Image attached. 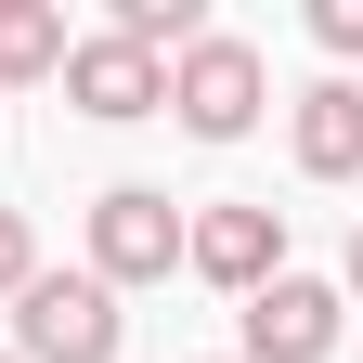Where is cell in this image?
<instances>
[{"label": "cell", "mask_w": 363, "mask_h": 363, "mask_svg": "<svg viewBox=\"0 0 363 363\" xmlns=\"http://www.w3.org/2000/svg\"><path fill=\"white\" fill-rule=\"evenodd\" d=\"M117 298L91 272H26L13 286V363H117Z\"/></svg>", "instance_id": "1"}, {"label": "cell", "mask_w": 363, "mask_h": 363, "mask_svg": "<svg viewBox=\"0 0 363 363\" xmlns=\"http://www.w3.org/2000/svg\"><path fill=\"white\" fill-rule=\"evenodd\" d=\"M234 325H247V350H234V363H325V350H337V325H350V298L325 286V272H272Z\"/></svg>", "instance_id": "4"}, {"label": "cell", "mask_w": 363, "mask_h": 363, "mask_svg": "<svg viewBox=\"0 0 363 363\" xmlns=\"http://www.w3.org/2000/svg\"><path fill=\"white\" fill-rule=\"evenodd\" d=\"M65 78V0H0V91Z\"/></svg>", "instance_id": "8"}, {"label": "cell", "mask_w": 363, "mask_h": 363, "mask_svg": "<svg viewBox=\"0 0 363 363\" xmlns=\"http://www.w3.org/2000/svg\"><path fill=\"white\" fill-rule=\"evenodd\" d=\"M182 272H208L220 298H259L272 272H286V208H208V220H182Z\"/></svg>", "instance_id": "5"}, {"label": "cell", "mask_w": 363, "mask_h": 363, "mask_svg": "<svg viewBox=\"0 0 363 363\" xmlns=\"http://www.w3.org/2000/svg\"><path fill=\"white\" fill-rule=\"evenodd\" d=\"M26 272H39V234H26V208H0V298H13Z\"/></svg>", "instance_id": "10"}, {"label": "cell", "mask_w": 363, "mask_h": 363, "mask_svg": "<svg viewBox=\"0 0 363 363\" xmlns=\"http://www.w3.org/2000/svg\"><path fill=\"white\" fill-rule=\"evenodd\" d=\"M259 91H272V78H259V52L208 26L195 52L169 65V117L195 130V143H247V130H259Z\"/></svg>", "instance_id": "3"}, {"label": "cell", "mask_w": 363, "mask_h": 363, "mask_svg": "<svg viewBox=\"0 0 363 363\" xmlns=\"http://www.w3.org/2000/svg\"><path fill=\"white\" fill-rule=\"evenodd\" d=\"M65 104H78V117H104V130H130V117H156V104H169V65H156V52H130L117 26H91V39H65Z\"/></svg>", "instance_id": "6"}, {"label": "cell", "mask_w": 363, "mask_h": 363, "mask_svg": "<svg viewBox=\"0 0 363 363\" xmlns=\"http://www.w3.org/2000/svg\"><path fill=\"white\" fill-rule=\"evenodd\" d=\"M286 143H298L311 182H350V169H363V78H311L298 117H286Z\"/></svg>", "instance_id": "7"}, {"label": "cell", "mask_w": 363, "mask_h": 363, "mask_svg": "<svg viewBox=\"0 0 363 363\" xmlns=\"http://www.w3.org/2000/svg\"><path fill=\"white\" fill-rule=\"evenodd\" d=\"M350 298H363V220H350Z\"/></svg>", "instance_id": "11"}, {"label": "cell", "mask_w": 363, "mask_h": 363, "mask_svg": "<svg viewBox=\"0 0 363 363\" xmlns=\"http://www.w3.org/2000/svg\"><path fill=\"white\" fill-rule=\"evenodd\" d=\"M311 39H325L337 65H363V0H311Z\"/></svg>", "instance_id": "9"}, {"label": "cell", "mask_w": 363, "mask_h": 363, "mask_svg": "<svg viewBox=\"0 0 363 363\" xmlns=\"http://www.w3.org/2000/svg\"><path fill=\"white\" fill-rule=\"evenodd\" d=\"M182 272V208L156 195V182H104L91 195V286H169Z\"/></svg>", "instance_id": "2"}, {"label": "cell", "mask_w": 363, "mask_h": 363, "mask_svg": "<svg viewBox=\"0 0 363 363\" xmlns=\"http://www.w3.org/2000/svg\"><path fill=\"white\" fill-rule=\"evenodd\" d=\"M0 363H13V350H0Z\"/></svg>", "instance_id": "12"}]
</instances>
